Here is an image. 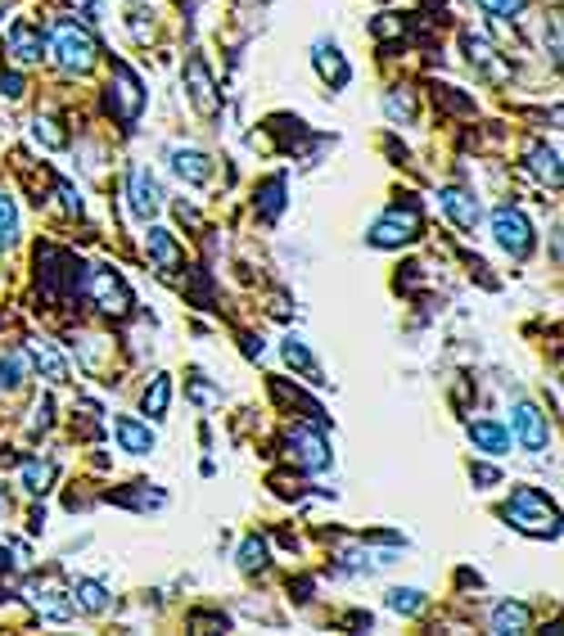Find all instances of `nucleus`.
Masks as SVG:
<instances>
[{
	"instance_id": "f257e3e1",
	"label": "nucleus",
	"mask_w": 564,
	"mask_h": 636,
	"mask_svg": "<svg viewBox=\"0 0 564 636\" xmlns=\"http://www.w3.org/2000/svg\"><path fill=\"white\" fill-rule=\"evenodd\" d=\"M50 55H55V64H59L64 73H91L96 59H100V45H96V36H91L82 23L64 18V23H55V32H50Z\"/></svg>"
},
{
	"instance_id": "f03ea898",
	"label": "nucleus",
	"mask_w": 564,
	"mask_h": 636,
	"mask_svg": "<svg viewBox=\"0 0 564 636\" xmlns=\"http://www.w3.org/2000/svg\"><path fill=\"white\" fill-rule=\"evenodd\" d=\"M506 519L519 532H529V537H556L560 532V510H556V502H547L538 488H515L510 506H506Z\"/></svg>"
},
{
	"instance_id": "7ed1b4c3",
	"label": "nucleus",
	"mask_w": 564,
	"mask_h": 636,
	"mask_svg": "<svg viewBox=\"0 0 564 636\" xmlns=\"http://www.w3.org/2000/svg\"><path fill=\"white\" fill-rule=\"evenodd\" d=\"M366 240H370L375 249H402V244L420 240V208H416V204H407V208H388V213L370 226Z\"/></svg>"
},
{
	"instance_id": "20e7f679",
	"label": "nucleus",
	"mask_w": 564,
	"mask_h": 636,
	"mask_svg": "<svg viewBox=\"0 0 564 636\" xmlns=\"http://www.w3.org/2000/svg\"><path fill=\"white\" fill-rule=\"evenodd\" d=\"M145 109V91H140V77L126 68V64H113V77H109V114L117 123H136Z\"/></svg>"
},
{
	"instance_id": "39448f33",
	"label": "nucleus",
	"mask_w": 564,
	"mask_h": 636,
	"mask_svg": "<svg viewBox=\"0 0 564 636\" xmlns=\"http://www.w3.org/2000/svg\"><path fill=\"white\" fill-rule=\"evenodd\" d=\"M492 235H497V244L510 257H524L533 249V226H529V217H524L519 208H510V204L492 213Z\"/></svg>"
},
{
	"instance_id": "423d86ee",
	"label": "nucleus",
	"mask_w": 564,
	"mask_h": 636,
	"mask_svg": "<svg viewBox=\"0 0 564 636\" xmlns=\"http://www.w3.org/2000/svg\"><path fill=\"white\" fill-rule=\"evenodd\" d=\"M510 433H515V442H519L524 452H547V442H551V424H547V415H542L533 402H515V411H510Z\"/></svg>"
},
{
	"instance_id": "0eeeda50",
	"label": "nucleus",
	"mask_w": 564,
	"mask_h": 636,
	"mask_svg": "<svg viewBox=\"0 0 564 636\" xmlns=\"http://www.w3.org/2000/svg\"><path fill=\"white\" fill-rule=\"evenodd\" d=\"M91 298H96V307L109 312V316H126V312H131V289H126V280H122L113 266H96V275H91Z\"/></svg>"
},
{
	"instance_id": "6e6552de",
	"label": "nucleus",
	"mask_w": 564,
	"mask_h": 636,
	"mask_svg": "<svg viewBox=\"0 0 564 636\" xmlns=\"http://www.w3.org/2000/svg\"><path fill=\"white\" fill-rule=\"evenodd\" d=\"M126 194H131V213H136L140 222H154V217L163 213V190H158V181H154V172H149L145 163L131 167Z\"/></svg>"
},
{
	"instance_id": "1a4fd4ad",
	"label": "nucleus",
	"mask_w": 564,
	"mask_h": 636,
	"mask_svg": "<svg viewBox=\"0 0 564 636\" xmlns=\"http://www.w3.org/2000/svg\"><path fill=\"white\" fill-rule=\"evenodd\" d=\"M289 456H294L307 474L330 470V442H326L317 429H289Z\"/></svg>"
},
{
	"instance_id": "9d476101",
	"label": "nucleus",
	"mask_w": 564,
	"mask_h": 636,
	"mask_svg": "<svg viewBox=\"0 0 564 636\" xmlns=\"http://www.w3.org/2000/svg\"><path fill=\"white\" fill-rule=\"evenodd\" d=\"M186 86H190L195 109H199L204 118H213V114H217V86H213V77H208V68H204V59H199V55L186 64Z\"/></svg>"
},
{
	"instance_id": "9b49d317",
	"label": "nucleus",
	"mask_w": 564,
	"mask_h": 636,
	"mask_svg": "<svg viewBox=\"0 0 564 636\" xmlns=\"http://www.w3.org/2000/svg\"><path fill=\"white\" fill-rule=\"evenodd\" d=\"M438 199H443V213H448V217L456 222V226H460V231H474V226H478L483 208H478V199H474L469 190H460V185H448V190H443Z\"/></svg>"
},
{
	"instance_id": "f8f14e48",
	"label": "nucleus",
	"mask_w": 564,
	"mask_h": 636,
	"mask_svg": "<svg viewBox=\"0 0 564 636\" xmlns=\"http://www.w3.org/2000/svg\"><path fill=\"white\" fill-rule=\"evenodd\" d=\"M113 438H117V447L131 452V456H149V452H154V433H149V424H140L136 415H117V420H113Z\"/></svg>"
},
{
	"instance_id": "ddd939ff",
	"label": "nucleus",
	"mask_w": 564,
	"mask_h": 636,
	"mask_svg": "<svg viewBox=\"0 0 564 636\" xmlns=\"http://www.w3.org/2000/svg\"><path fill=\"white\" fill-rule=\"evenodd\" d=\"M172 172H176L186 185H208V176H213V158L199 154V149H172Z\"/></svg>"
},
{
	"instance_id": "4468645a",
	"label": "nucleus",
	"mask_w": 564,
	"mask_h": 636,
	"mask_svg": "<svg viewBox=\"0 0 564 636\" xmlns=\"http://www.w3.org/2000/svg\"><path fill=\"white\" fill-rule=\"evenodd\" d=\"M469 438H474V447H478V452H488V456L510 452V429H506V424H497V420H469Z\"/></svg>"
},
{
	"instance_id": "2eb2a0df",
	"label": "nucleus",
	"mask_w": 564,
	"mask_h": 636,
	"mask_svg": "<svg viewBox=\"0 0 564 636\" xmlns=\"http://www.w3.org/2000/svg\"><path fill=\"white\" fill-rule=\"evenodd\" d=\"M317 73H321L330 86H347V82H352V68H347V59L338 55L335 41H317Z\"/></svg>"
},
{
	"instance_id": "dca6fc26",
	"label": "nucleus",
	"mask_w": 564,
	"mask_h": 636,
	"mask_svg": "<svg viewBox=\"0 0 564 636\" xmlns=\"http://www.w3.org/2000/svg\"><path fill=\"white\" fill-rule=\"evenodd\" d=\"M9 55L18 59V64H41V32L32 27V23H14L9 27Z\"/></svg>"
},
{
	"instance_id": "f3484780",
	"label": "nucleus",
	"mask_w": 564,
	"mask_h": 636,
	"mask_svg": "<svg viewBox=\"0 0 564 636\" xmlns=\"http://www.w3.org/2000/svg\"><path fill=\"white\" fill-rule=\"evenodd\" d=\"M492 632H529L533 628V610L529 605H515V601H501L492 605Z\"/></svg>"
},
{
	"instance_id": "a211bd4d",
	"label": "nucleus",
	"mask_w": 564,
	"mask_h": 636,
	"mask_svg": "<svg viewBox=\"0 0 564 636\" xmlns=\"http://www.w3.org/2000/svg\"><path fill=\"white\" fill-rule=\"evenodd\" d=\"M465 50H469V64H478L492 82H506V77H510V68L497 59V50H492L483 36H465Z\"/></svg>"
},
{
	"instance_id": "6ab92c4d",
	"label": "nucleus",
	"mask_w": 564,
	"mask_h": 636,
	"mask_svg": "<svg viewBox=\"0 0 564 636\" xmlns=\"http://www.w3.org/2000/svg\"><path fill=\"white\" fill-rule=\"evenodd\" d=\"M73 605H77V610H86V614H109L113 596L105 591V582H96V578H82V582L73 587Z\"/></svg>"
},
{
	"instance_id": "aec40b11",
	"label": "nucleus",
	"mask_w": 564,
	"mask_h": 636,
	"mask_svg": "<svg viewBox=\"0 0 564 636\" xmlns=\"http://www.w3.org/2000/svg\"><path fill=\"white\" fill-rule=\"evenodd\" d=\"M32 362L41 366V375L50 383H68V362L55 353V343H45V339H32Z\"/></svg>"
},
{
	"instance_id": "412c9836",
	"label": "nucleus",
	"mask_w": 564,
	"mask_h": 636,
	"mask_svg": "<svg viewBox=\"0 0 564 636\" xmlns=\"http://www.w3.org/2000/svg\"><path fill=\"white\" fill-rule=\"evenodd\" d=\"M149 257L163 266V271H176L181 262H186V253L176 249V240H172V231H163V226H154L149 231Z\"/></svg>"
},
{
	"instance_id": "4be33fe9",
	"label": "nucleus",
	"mask_w": 564,
	"mask_h": 636,
	"mask_svg": "<svg viewBox=\"0 0 564 636\" xmlns=\"http://www.w3.org/2000/svg\"><path fill=\"white\" fill-rule=\"evenodd\" d=\"M529 163H533V176L547 181L551 190H560V154L551 144H533L529 149Z\"/></svg>"
},
{
	"instance_id": "5701e85b",
	"label": "nucleus",
	"mask_w": 564,
	"mask_h": 636,
	"mask_svg": "<svg viewBox=\"0 0 564 636\" xmlns=\"http://www.w3.org/2000/svg\"><path fill=\"white\" fill-rule=\"evenodd\" d=\"M27 596H32V605H36L45 619H73V610H77L73 601H64L59 587H32Z\"/></svg>"
},
{
	"instance_id": "b1692460",
	"label": "nucleus",
	"mask_w": 564,
	"mask_h": 636,
	"mask_svg": "<svg viewBox=\"0 0 564 636\" xmlns=\"http://www.w3.org/2000/svg\"><path fill=\"white\" fill-rule=\"evenodd\" d=\"M280 353H285V362H289L294 371H303L312 383H321V371H317V362H312V353H307V343H303V339H294V334H289V339L280 343Z\"/></svg>"
},
{
	"instance_id": "393cba45",
	"label": "nucleus",
	"mask_w": 564,
	"mask_h": 636,
	"mask_svg": "<svg viewBox=\"0 0 564 636\" xmlns=\"http://www.w3.org/2000/svg\"><path fill=\"white\" fill-rule=\"evenodd\" d=\"M167 397H172L167 375H154V383L145 388V415H149V420H163V415H167Z\"/></svg>"
},
{
	"instance_id": "a878e982",
	"label": "nucleus",
	"mask_w": 564,
	"mask_h": 636,
	"mask_svg": "<svg viewBox=\"0 0 564 636\" xmlns=\"http://www.w3.org/2000/svg\"><path fill=\"white\" fill-rule=\"evenodd\" d=\"M50 483H55V465H50V461H27V465H23V488H27V492L41 497V492H50Z\"/></svg>"
},
{
	"instance_id": "bb28decb",
	"label": "nucleus",
	"mask_w": 564,
	"mask_h": 636,
	"mask_svg": "<svg viewBox=\"0 0 564 636\" xmlns=\"http://www.w3.org/2000/svg\"><path fill=\"white\" fill-rule=\"evenodd\" d=\"M388 610H393V614H420V610H425V591H416V587H393V591H388Z\"/></svg>"
},
{
	"instance_id": "cd10ccee",
	"label": "nucleus",
	"mask_w": 564,
	"mask_h": 636,
	"mask_svg": "<svg viewBox=\"0 0 564 636\" xmlns=\"http://www.w3.org/2000/svg\"><path fill=\"white\" fill-rule=\"evenodd\" d=\"M239 569H244V573H262V569H267V542H262V537H248V542L239 546Z\"/></svg>"
},
{
	"instance_id": "c85d7f7f",
	"label": "nucleus",
	"mask_w": 564,
	"mask_h": 636,
	"mask_svg": "<svg viewBox=\"0 0 564 636\" xmlns=\"http://www.w3.org/2000/svg\"><path fill=\"white\" fill-rule=\"evenodd\" d=\"M23 380H27V362H23L18 353L0 357V393H14V388H18Z\"/></svg>"
},
{
	"instance_id": "c756f323",
	"label": "nucleus",
	"mask_w": 564,
	"mask_h": 636,
	"mask_svg": "<svg viewBox=\"0 0 564 636\" xmlns=\"http://www.w3.org/2000/svg\"><path fill=\"white\" fill-rule=\"evenodd\" d=\"M18 240V208L9 194H0V249H14Z\"/></svg>"
},
{
	"instance_id": "7c9ffc66",
	"label": "nucleus",
	"mask_w": 564,
	"mask_h": 636,
	"mask_svg": "<svg viewBox=\"0 0 564 636\" xmlns=\"http://www.w3.org/2000/svg\"><path fill=\"white\" fill-rule=\"evenodd\" d=\"M384 114H388L393 123H411V118H416V100H411L407 91H388V95H384Z\"/></svg>"
},
{
	"instance_id": "2f4dec72",
	"label": "nucleus",
	"mask_w": 564,
	"mask_h": 636,
	"mask_svg": "<svg viewBox=\"0 0 564 636\" xmlns=\"http://www.w3.org/2000/svg\"><path fill=\"white\" fill-rule=\"evenodd\" d=\"M32 135H36V144H45V149H64V144H68V135L59 131L55 118H36V123H32Z\"/></svg>"
},
{
	"instance_id": "473e14b6",
	"label": "nucleus",
	"mask_w": 564,
	"mask_h": 636,
	"mask_svg": "<svg viewBox=\"0 0 564 636\" xmlns=\"http://www.w3.org/2000/svg\"><path fill=\"white\" fill-rule=\"evenodd\" d=\"M478 5H483V14H492V18H515V14H524L529 0H478Z\"/></svg>"
},
{
	"instance_id": "72a5a7b5",
	"label": "nucleus",
	"mask_w": 564,
	"mask_h": 636,
	"mask_svg": "<svg viewBox=\"0 0 564 636\" xmlns=\"http://www.w3.org/2000/svg\"><path fill=\"white\" fill-rule=\"evenodd\" d=\"M0 95L5 100H23V77L18 73H0Z\"/></svg>"
},
{
	"instance_id": "f704fd0d",
	"label": "nucleus",
	"mask_w": 564,
	"mask_h": 636,
	"mask_svg": "<svg viewBox=\"0 0 564 636\" xmlns=\"http://www.w3.org/2000/svg\"><path fill=\"white\" fill-rule=\"evenodd\" d=\"M59 199H64V208H68V213H82V194H77L68 181H59Z\"/></svg>"
},
{
	"instance_id": "c9c22d12",
	"label": "nucleus",
	"mask_w": 564,
	"mask_h": 636,
	"mask_svg": "<svg viewBox=\"0 0 564 636\" xmlns=\"http://www.w3.org/2000/svg\"><path fill=\"white\" fill-rule=\"evenodd\" d=\"M469 479H474V483H497V479H501V470H492V465H474V470H469Z\"/></svg>"
},
{
	"instance_id": "e433bc0d",
	"label": "nucleus",
	"mask_w": 564,
	"mask_h": 636,
	"mask_svg": "<svg viewBox=\"0 0 564 636\" xmlns=\"http://www.w3.org/2000/svg\"><path fill=\"white\" fill-rule=\"evenodd\" d=\"M5 564H9V560H5V546H0V569H5Z\"/></svg>"
}]
</instances>
